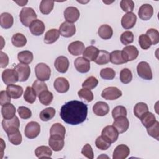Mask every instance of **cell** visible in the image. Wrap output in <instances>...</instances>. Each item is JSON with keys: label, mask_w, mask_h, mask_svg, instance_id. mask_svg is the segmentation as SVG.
Returning a JSON list of instances; mask_svg holds the SVG:
<instances>
[{"label": "cell", "mask_w": 159, "mask_h": 159, "mask_svg": "<svg viewBox=\"0 0 159 159\" xmlns=\"http://www.w3.org/2000/svg\"><path fill=\"white\" fill-rule=\"evenodd\" d=\"M60 114L61 119L66 124L78 125L86 120L88 106L81 101H70L61 106Z\"/></svg>", "instance_id": "1"}, {"label": "cell", "mask_w": 159, "mask_h": 159, "mask_svg": "<svg viewBox=\"0 0 159 159\" xmlns=\"http://www.w3.org/2000/svg\"><path fill=\"white\" fill-rule=\"evenodd\" d=\"M37 17L35 11L32 8L28 7H23L19 14L20 20L25 27H29L30 25L37 19Z\"/></svg>", "instance_id": "2"}, {"label": "cell", "mask_w": 159, "mask_h": 159, "mask_svg": "<svg viewBox=\"0 0 159 159\" xmlns=\"http://www.w3.org/2000/svg\"><path fill=\"white\" fill-rule=\"evenodd\" d=\"M35 73L37 78L40 81H47L51 75L50 67L44 63H38L35 67Z\"/></svg>", "instance_id": "3"}, {"label": "cell", "mask_w": 159, "mask_h": 159, "mask_svg": "<svg viewBox=\"0 0 159 159\" xmlns=\"http://www.w3.org/2000/svg\"><path fill=\"white\" fill-rule=\"evenodd\" d=\"M137 71L138 75L142 79L150 80L153 78L150 66L146 61H141L137 65Z\"/></svg>", "instance_id": "4"}, {"label": "cell", "mask_w": 159, "mask_h": 159, "mask_svg": "<svg viewBox=\"0 0 159 159\" xmlns=\"http://www.w3.org/2000/svg\"><path fill=\"white\" fill-rule=\"evenodd\" d=\"M40 132V124L35 121H31L29 122L24 130V134L26 137L30 139H35L37 137Z\"/></svg>", "instance_id": "5"}, {"label": "cell", "mask_w": 159, "mask_h": 159, "mask_svg": "<svg viewBox=\"0 0 159 159\" xmlns=\"http://www.w3.org/2000/svg\"><path fill=\"white\" fill-rule=\"evenodd\" d=\"M122 94V91L116 87L110 86L105 88L101 93V96L106 100H116Z\"/></svg>", "instance_id": "6"}, {"label": "cell", "mask_w": 159, "mask_h": 159, "mask_svg": "<svg viewBox=\"0 0 159 159\" xmlns=\"http://www.w3.org/2000/svg\"><path fill=\"white\" fill-rule=\"evenodd\" d=\"M119 134V132L113 125L106 126L101 132V135L111 143L117 141Z\"/></svg>", "instance_id": "7"}, {"label": "cell", "mask_w": 159, "mask_h": 159, "mask_svg": "<svg viewBox=\"0 0 159 159\" xmlns=\"http://www.w3.org/2000/svg\"><path fill=\"white\" fill-rule=\"evenodd\" d=\"M121 52L122 57L126 63L136 59L139 55V50L134 45H127L123 48Z\"/></svg>", "instance_id": "8"}, {"label": "cell", "mask_w": 159, "mask_h": 159, "mask_svg": "<svg viewBox=\"0 0 159 159\" xmlns=\"http://www.w3.org/2000/svg\"><path fill=\"white\" fill-rule=\"evenodd\" d=\"M2 80L5 84L9 85L17 83L19 81L18 75L14 69L7 68L2 73Z\"/></svg>", "instance_id": "9"}, {"label": "cell", "mask_w": 159, "mask_h": 159, "mask_svg": "<svg viewBox=\"0 0 159 159\" xmlns=\"http://www.w3.org/2000/svg\"><path fill=\"white\" fill-rule=\"evenodd\" d=\"M14 70L16 71L18 75L19 81L20 82L25 81L30 75V68L27 64L21 63H18L14 67Z\"/></svg>", "instance_id": "10"}, {"label": "cell", "mask_w": 159, "mask_h": 159, "mask_svg": "<svg viewBox=\"0 0 159 159\" xmlns=\"http://www.w3.org/2000/svg\"><path fill=\"white\" fill-rule=\"evenodd\" d=\"M59 32L63 37H71L76 33L75 25L67 21L63 22L59 27Z\"/></svg>", "instance_id": "11"}, {"label": "cell", "mask_w": 159, "mask_h": 159, "mask_svg": "<svg viewBox=\"0 0 159 159\" xmlns=\"http://www.w3.org/2000/svg\"><path fill=\"white\" fill-rule=\"evenodd\" d=\"M64 139L65 138L58 135H50L48 140V145L55 152L60 151L64 147Z\"/></svg>", "instance_id": "12"}, {"label": "cell", "mask_w": 159, "mask_h": 159, "mask_svg": "<svg viewBox=\"0 0 159 159\" xmlns=\"http://www.w3.org/2000/svg\"><path fill=\"white\" fill-rule=\"evenodd\" d=\"M65 20L70 23H73L77 21L80 16L79 10L73 6H70L66 8L63 12Z\"/></svg>", "instance_id": "13"}, {"label": "cell", "mask_w": 159, "mask_h": 159, "mask_svg": "<svg viewBox=\"0 0 159 159\" xmlns=\"http://www.w3.org/2000/svg\"><path fill=\"white\" fill-rule=\"evenodd\" d=\"M76 70L81 73H87L90 70V61L83 57H78L74 61Z\"/></svg>", "instance_id": "14"}, {"label": "cell", "mask_w": 159, "mask_h": 159, "mask_svg": "<svg viewBox=\"0 0 159 159\" xmlns=\"http://www.w3.org/2000/svg\"><path fill=\"white\" fill-rule=\"evenodd\" d=\"M137 21V16L132 12L124 14L121 19V25L125 29H130L134 27Z\"/></svg>", "instance_id": "15"}, {"label": "cell", "mask_w": 159, "mask_h": 159, "mask_svg": "<svg viewBox=\"0 0 159 159\" xmlns=\"http://www.w3.org/2000/svg\"><path fill=\"white\" fill-rule=\"evenodd\" d=\"M112 125L116 129L119 134H122L127 130L129 127V121L125 116L119 117L115 119Z\"/></svg>", "instance_id": "16"}, {"label": "cell", "mask_w": 159, "mask_h": 159, "mask_svg": "<svg viewBox=\"0 0 159 159\" xmlns=\"http://www.w3.org/2000/svg\"><path fill=\"white\" fill-rule=\"evenodd\" d=\"M153 14V8L149 4H142L138 11V15L140 19L143 20H149Z\"/></svg>", "instance_id": "17"}, {"label": "cell", "mask_w": 159, "mask_h": 159, "mask_svg": "<svg viewBox=\"0 0 159 159\" xmlns=\"http://www.w3.org/2000/svg\"><path fill=\"white\" fill-rule=\"evenodd\" d=\"M130 154V149L128 146L124 144L117 145L114 152L112 158L113 159H125Z\"/></svg>", "instance_id": "18"}, {"label": "cell", "mask_w": 159, "mask_h": 159, "mask_svg": "<svg viewBox=\"0 0 159 159\" xmlns=\"http://www.w3.org/2000/svg\"><path fill=\"white\" fill-rule=\"evenodd\" d=\"M69 64V60L66 57L60 56L55 60L54 66L58 72L65 73L68 69Z\"/></svg>", "instance_id": "19"}, {"label": "cell", "mask_w": 159, "mask_h": 159, "mask_svg": "<svg viewBox=\"0 0 159 159\" xmlns=\"http://www.w3.org/2000/svg\"><path fill=\"white\" fill-rule=\"evenodd\" d=\"M53 86L57 92L60 93H65L68 91L70 84L66 78L63 77H58L55 80Z\"/></svg>", "instance_id": "20"}, {"label": "cell", "mask_w": 159, "mask_h": 159, "mask_svg": "<svg viewBox=\"0 0 159 159\" xmlns=\"http://www.w3.org/2000/svg\"><path fill=\"white\" fill-rule=\"evenodd\" d=\"M45 29L44 23L39 20L36 19L29 26V30L32 35L35 36H39L43 34Z\"/></svg>", "instance_id": "21"}, {"label": "cell", "mask_w": 159, "mask_h": 159, "mask_svg": "<svg viewBox=\"0 0 159 159\" xmlns=\"http://www.w3.org/2000/svg\"><path fill=\"white\" fill-rule=\"evenodd\" d=\"M85 49L84 43L81 41H75L68 46V50L70 53L74 56L81 55Z\"/></svg>", "instance_id": "22"}, {"label": "cell", "mask_w": 159, "mask_h": 159, "mask_svg": "<svg viewBox=\"0 0 159 159\" xmlns=\"http://www.w3.org/2000/svg\"><path fill=\"white\" fill-rule=\"evenodd\" d=\"M6 132L9 141L13 145H18L21 143L22 137L20 131L19 130V129H11L6 131Z\"/></svg>", "instance_id": "23"}, {"label": "cell", "mask_w": 159, "mask_h": 159, "mask_svg": "<svg viewBox=\"0 0 159 159\" xmlns=\"http://www.w3.org/2000/svg\"><path fill=\"white\" fill-rule=\"evenodd\" d=\"M93 111L94 114L98 116H104L109 112L108 104L103 101H98L93 107Z\"/></svg>", "instance_id": "24"}, {"label": "cell", "mask_w": 159, "mask_h": 159, "mask_svg": "<svg viewBox=\"0 0 159 159\" xmlns=\"http://www.w3.org/2000/svg\"><path fill=\"white\" fill-rule=\"evenodd\" d=\"M2 126L5 132L13 129H19L20 121L18 117L15 116L11 119H4L2 121Z\"/></svg>", "instance_id": "25"}, {"label": "cell", "mask_w": 159, "mask_h": 159, "mask_svg": "<svg viewBox=\"0 0 159 159\" xmlns=\"http://www.w3.org/2000/svg\"><path fill=\"white\" fill-rule=\"evenodd\" d=\"M6 91L9 96L13 99L19 98L23 93V88L22 86L16 84H9L6 88Z\"/></svg>", "instance_id": "26"}, {"label": "cell", "mask_w": 159, "mask_h": 159, "mask_svg": "<svg viewBox=\"0 0 159 159\" xmlns=\"http://www.w3.org/2000/svg\"><path fill=\"white\" fill-rule=\"evenodd\" d=\"M16 108L11 102L2 106L1 114L4 119H11L16 115Z\"/></svg>", "instance_id": "27"}, {"label": "cell", "mask_w": 159, "mask_h": 159, "mask_svg": "<svg viewBox=\"0 0 159 159\" xmlns=\"http://www.w3.org/2000/svg\"><path fill=\"white\" fill-rule=\"evenodd\" d=\"M99 50L98 48H96L94 46L90 45L84 49L83 53V57L88 60L89 61H94V60L96 59L99 54Z\"/></svg>", "instance_id": "28"}, {"label": "cell", "mask_w": 159, "mask_h": 159, "mask_svg": "<svg viewBox=\"0 0 159 159\" xmlns=\"http://www.w3.org/2000/svg\"><path fill=\"white\" fill-rule=\"evenodd\" d=\"M59 30L57 29H52L48 30L44 37V42L47 44H52L56 42L60 37Z\"/></svg>", "instance_id": "29"}, {"label": "cell", "mask_w": 159, "mask_h": 159, "mask_svg": "<svg viewBox=\"0 0 159 159\" xmlns=\"http://www.w3.org/2000/svg\"><path fill=\"white\" fill-rule=\"evenodd\" d=\"M14 23L12 16L8 12H3L0 16V25L4 29L11 28Z\"/></svg>", "instance_id": "30"}, {"label": "cell", "mask_w": 159, "mask_h": 159, "mask_svg": "<svg viewBox=\"0 0 159 159\" xmlns=\"http://www.w3.org/2000/svg\"><path fill=\"white\" fill-rule=\"evenodd\" d=\"M99 36L104 40L111 39L113 35V30L112 27L107 24L102 25L99 27L98 31Z\"/></svg>", "instance_id": "31"}, {"label": "cell", "mask_w": 159, "mask_h": 159, "mask_svg": "<svg viewBox=\"0 0 159 159\" xmlns=\"http://www.w3.org/2000/svg\"><path fill=\"white\" fill-rule=\"evenodd\" d=\"M35 154L39 158H50L52 155V150L47 146L38 147L35 150Z\"/></svg>", "instance_id": "32"}, {"label": "cell", "mask_w": 159, "mask_h": 159, "mask_svg": "<svg viewBox=\"0 0 159 159\" xmlns=\"http://www.w3.org/2000/svg\"><path fill=\"white\" fill-rule=\"evenodd\" d=\"M140 119L142 124L146 128L151 127L156 122V118L155 115L148 111L143 114Z\"/></svg>", "instance_id": "33"}, {"label": "cell", "mask_w": 159, "mask_h": 159, "mask_svg": "<svg viewBox=\"0 0 159 159\" xmlns=\"http://www.w3.org/2000/svg\"><path fill=\"white\" fill-rule=\"evenodd\" d=\"M33 53L29 50H24L20 52L17 55L18 60L24 64H29L33 60Z\"/></svg>", "instance_id": "34"}, {"label": "cell", "mask_w": 159, "mask_h": 159, "mask_svg": "<svg viewBox=\"0 0 159 159\" xmlns=\"http://www.w3.org/2000/svg\"><path fill=\"white\" fill-rule=\"evenodd\" d=\"M12 43L17 47H22L27 43V39L24 35L20 33H16L12 37Z\"/></svg>", "instance_id": "35"}, {"label": "cell", "mask_w": 159, "mask_h": 159, "mask_svg": "<svg viewBox=\"0 0 159 159\" xmlns=\"http://www.w3.org/2000/svg\"><path fill=\"white\" fill-rule=\"evenodd\" d=\"M54 2L49 0H42L40 2L39 9L40 12L45 15L50 14L53 9Z\"/></svg>", "instance_id": "36"}, {"label": "cell", "mask_w": 159, "mask_h": 159, "mask_svg": "<svg viewBox=\"0 0 159 159\" xmlns=\"http://www.w3.org/2000/svg\"><path fill=\"white\" fill-rule=\"evenodd\" d=\"M110 61V53L106 50H99L94 62L99 65H103Z\"/></svg>", "instance_id": "37"}, {"label": "cell", "mask_w": 159, "mask_h": 159, "mask_svg": "<svg viewBox=\"0 0 159 159\" xmlns=\"http://www.w3.org/2000/svg\"><path fill=\"white\" fill-rule=\"evenodd\" d=\"M39 97V101L45 106H48L49 105L53 98V94L48 91V90H45L42 92H41L39 95L38 96Z\"/></svg>", "instance_id": "38"}, {"label": "cell", "mask_w": 159, "mask_h": 159, "mask_svg": "<svg viewBox=\"0 0 159 159\" xmlns=\"http://www.w3.org/2000/svg\"><path fill=\"white\" fill-rule=\"evenodd\" d=\"M148 111V106L147 105V104L142 102L137 103L134 108V113L135 116L139 119Z\"/></svg>", "instance_id": "39"}, {"label": "cell", "mask_w": 159, "mask_h": 159, "mask_svg": "<svg viewBox=\"0 0 159 159\" xmlns=\"http://www.w3.org/2000/svg\"><path fill=\"white\" fill-rule=\"evenodd\" d=\"M110 61L114 65H121L125 63L120 50H114L110 53Z\"/></svg>", "instance_id": "40"}, {"label": "cell", "mask_w": 159, "mask_h": 159, "mask_svg": "<svg viewBox=\"0 0 159 159\" xmlns=\"http://www.w3.org/2000/svg\"><path fill=\"white\" fill-rule=\"evenodd\" d=\"M56 111L53 107H47L42 110L39 115L40 119L42 121H48L51 120L55 115Z\"/></svg>", "instance_id": "41"}, {"label": "cell", "mask_w": 159, "mask_h": 159, "mask_svg": "<svg viewBox=\"0 0 159 159\" xmlns=\"http://www.w3.org/2000/svg\"><path fill=\"white\" fill-rule=\"evenodd\" d=\"M66 130L65 127L60 123H55L50 128V135H58L65 138Z\"/></svg>", "instance_id": "42"}, {"label": "cell", "mask_w": 159, "mask_h": 159, "mask_svg": "<svg viewBox=\"0 0 159 159\" xmlns=\"http://www.w3.org/2000/svg\"><path fill=\"white\" fill-rule=\"evenodd\" d=\"M37 94L32 87L27 86L24 94V100L29 104L34 103L36 100Z\"/></svg>", "instance_id": "43"}, {"label": "cell", "mask_w": 159, "mask_h": 159, "mask_svg": "<svg viewBox=\"0 0 159 159\" xmlns=\"http://www.w3.org/2000/svg\"><path fill=\"white\" fill-rule=\"evenodd\" d=\"M78 94L81 99L85 100L88 102H91L94 99L93 92L87 88H83L82 89H80V91L78 92Z\"/></svg>", "instance_id": "44"}, {"label": "cell", "mask_w": 159, "mask_h": 159, "mask_svg": "<svg viewBox=\"0 0 159 159\" xmlns=\"http://www.w3.org/2000/svg\"><path fill=\"white\" fill-rule=\"evenodd\" d=\"M95 144L96 147L101 150H106L108 149L111 145V143H110L102 135L98 137L96 139Z\"/></svg>", "instance_id": "45"}, {"label": "cell", "mask_w": 159, "mask_h": 159, "mask_svg": "<svg viewBox=\"0 0 159 159\" xmlns=\"http://www.w3.org/2000/svg\"><path fill=\"white\" fill-rule=\"evenodd\" d=\"M120 80L124 84L129 83L132 80V71L128 68H124L120 72Z\"/></svg>", "instance_id": "46"}, {"label": "cell", "mask_w": 159, "mask_h": 159, "mask_svg": "<svg viewBox=\"0 0 159 159\" xmlns=\"http://www.w3.org/2000/svg\"><path fill=\"white\" fill-rule=\"evenodd\" d=\"M32 88L35 91L37 96H39L41 92L48 89L47 84L43 81L39 80H37L33 83Z\"/></svg>", "instance_id": "47"}, {"label": "cell", "mask_w": 159, "mask_h": 159, "mask_svg": "<svg viewBox=\"0 0 159 159\" xmlns=\"http://www.w3.org/2000/svg\"><path fill=\"white\" fill-rule=\"evenodd\" d=\"M146 35L151 40L152 45H157L159 42V32L155 29H149L146 32Z\"/></svg>", "instance_id": "48"}, {"label": "cell", "mask_w": 159, "mask_h": 159, "mask_svg": "<svg viewBox=\"0 0 159 159\" xmlns=\"http://www.w3.org/2000/svg\"><path fill=\"white\" fill-rule=\"evenodd\" d=\"M100 76L104 80H111L114 78L116 76V72L111 68H105L101 70Z\"/></svg>", "instance_id": "49"}, {"label": "cell", "mask_w": 159, "mask_h": 159, "mask_svg": "<svg viewBox=\"0 0 159 159\" xmlns=\"http://www.w3.org/2000/svg\"><path fill=\"white\" fill-rule=\"evenodd\" d=\"M98 84V80L94 76L88 77L82 84V87L89 89H93L95 88Z\"/></svg>", "instance_id": "50"}, {"label": "cell", "mask_w": 159, "mask_h": 159, "mask_svg": "<svg viewBox=\"0 0 159 159\" xmlns=\"http://www.w3.org/2000/svg\"><path fill=\"white\" fill-rule=\"evenodd\" d=\"M147 131L149 135L155 138L156 140H159V122H156L150 127L147 128Z\"/></svg>", "instance_id": "51"}, {"label": "cell", "mask_w": 159, "mask_h": 159, "mask_svg": "<svg viewBox=\"0 0 159 159\" xmlns=\"http://www.w3.org/2000/svg\"><path fill=\"white\" fill-rule=\"evenodd\" d=\"M139 43L140 47L143 50L148 49L152 45L151 40L146 34H141L139 36Z\"/></svg>", "instance_id": "52"}, {"label": "cell", "mask_w": 159, "mask_h": 159, "mask_svg": "<svg viewBox=\"0 0 159 159\" xmlns=\"http://www.w3.org/2000/svg\"><path fill=\"white\" fill-rule=\"evenodd\" d=\"M127 114L126 108L123 106H117L115 107L112 111V116L114 119L122 116L126 117Z\"/></svg>", "instance_id": "53"}, {"label": "cell", "mask_w": 159, "mask_h": 159, "mask_svg": "<svg viewBox=\"0 0 159 159\" xmlns=\"http://www.w3.org/2000/svg\"><path fill=\"white\" fill-rule=\"evenodd\" d=\"M134 41V34L131 31L124 32L120 35V42L124 45H129Z\"/></svg>", "instance_id": "54"}, {"label": "cell", "mask_w": 159, "mask_h": 159, "mask_svg": "<svg viewBox=\"0 0 159 159\" xmlns=\"http://www.w3.org/2000/svg\"><path fill=\"white\" fill-rule=\"evenodd\" d=\"M121 9L127 12H130L134 8V2L132 0H122L120 2Z\"/></svg>", "instance_id": "55"}, {"label": "cell", "mask_w": 159, "mask_h": 159, "mask_svg": "<svg viewBox=\"0 0 159 159\" xmlns=\"http://www.w3.org/2000/svg\"><path fill=\"white\" fill-rule=\"evenodd\" d=\"M17 112L21 119H27L31 117L32 111L25 106H20L17 109Z\"/></svg>", "instance_id": "56"}, {"label": "cell", "mask_w": 159, "mask_h": 159, "mask_svg": "<svg viewBox=\"0 0 159 159\" xmlns=\"http://www.w3.org/2000/svg\"><path fill=\"white\" fill-rule=\"evenodd\" d=\"M81 154L89 159H93L94 153L91 146L87 143L86 144L81 150Z\"/></svg>", "instance_id": "57"}, {"label": "cell", "mask_w": 159, "mask_h": 159, "mask_svg": "<svg viewBox=\"0 0 159 159\" xmlns=\"http://www.w3.org/2000/svg\"><path fill=\"white\" fill-rule=\"evenodd\" d=\"M11 102V97L6 91H1L0 93V103L2 106L7 103Z\"/></svg>", "instance_id": "58"}, {"label": "cell", "mask_w": 159, "mask_h": 159, "mask_svg": "<svg viewBox=\"0 0 159 159\" xmlns=\"http://www.w3.org/2000/svg\"><path fill=\"white\" fill-rule=\"evenodd\" d=\"M0 67L4 68L6 67L9 63V57L6 53L1 51L0 52Z\"/></svg>", "instance_id": "59"}, {"label": "cell", "mask_w": 159, "mask_h": 159, "mask_svg": "<svg viewBox=\"0 0 159 159\" xmlns=\"http://www.w3.org/2000/svg\"><path fill=\"white\" fill-rule=\"evenodd\" d=\"M14 2H16L17 4H18L19 6H25L28 2L27 1H14Z\"/></svg>", "instance_id": "60"}]
</instances>
